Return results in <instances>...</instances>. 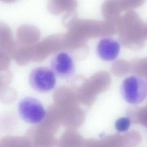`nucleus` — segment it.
Here are the masks:
<instances>
[{
    "label": "nucleus",
    "instance_id": "nucleus-6",
    "mask_svg": "<svg viewBox=\"0 0 147 147\" xmlns=\"http://www.w3.org/2000/svg\"><path fill=\"white\" fill-rule=\"evenodd\" d=\"M123 10L122 0H105L101 7L103 17L106 21L117 24Z\"/></svg>",
    "mask_w": 147,
    "mask_h": 147
},
{
    "label": "nucleus",
    "instance_id": "nucleus-8",
    "mask_svg": "<svg viewBox=\"0 0 147 147\" xmlns=\"http://www.w3.org/2000/svg\"><path fill=\"white\" fill-rule=\"evenodd\" d=\"M145 0H122L123 11L131 10L141 6Z\"/></svg>",
    "mask_w": 147,
    "mask_h": 147
},
{
    "label": "nucleus",
    "instance_id": "nucleus-9",
    "mask_svg": "<svg viewBox=\"0 0 147 147\" xmlns=\"http://www.w3.org/2000/svg\"><path fill=\"white\" fill-rule=\"evenodd\" d=\"M131 122L130 119L128 117H122L116 121L115 123V127L118 131L125 132L129 128Z\"/></svg>",
    "mask_w": 147,
    "mask_h": 147
},
{
    "label": "nucleus",
    "instance_id": "nucleus-5",
    "mask_svg": "<svg viewBox=\"0 0 147 147\" xmlns=\"http://www.w3.org/2000/svg\"><path fill=\"white\" fill-rule=\"evenodd\" d=\"M97 54L100 59L110 61L117 57L120 50L119 42L113 39L105 38L98 43L96 48Z\"/></svg>",
    "mask_w": 147,
    "mask_h": 147
},
{
    "label": "nucleus",
    "instance_id": "nucleus-1",
    "mask_svg": "<svg viewBox=\"0 0 147 147\" xmlns=\"http://www.w3.org/2000/svg\"><path fill=\"white\" fill-rule=\"evenodd\" d=\"M121 92L124 100L133 105L143 101L147 96V83L141 77L132 75L123 81Z\"/></svg>",
    "mask_w": 147,
    "mask_h": 147
},
{
    "label": "nucleus",
    "instance_id": "nucleus-3",
    "mask_svg": "<svg viewBox=\"0 0 147 147\" xmlns=\"http://www.w3.org/2000/svg\"><path fill=\"white\" fill-rule=\"evenodd\" d=\"M55 76L51 69L44 66L38 67L30 73L28 82L30 86L36 91L46 92L55 87L56 83Z\"/></svg>",
    "mask_w": 147,
    "mask_h": 147
},
{
    "label": "nucleus",
    "instance_id": "nucleus-2",
    "mask_svg": "<svg viewBox=\"0 0 147 147\" xmlns=\"http://www.w3.org/2000/svg\"><path fill=\"white\" fill-rule=\"evenodd\" d=\"M18 110L21 118L31 124L40 122L45 115V110L42 103L31 97H25L20 100L18 104Z\"/></svg>",
    "mask_w": 147,
    "mask_h": 147
},
{
    "label": "nucleus",
    "instance_id": "nucleus-7",
    "mask_svg": "<svg viewBox=\"0 0 147 147\" xmlns=\"http://www.w3.org/2000/svg\"><path fill=\"white\" fill-rule=\"evenodd\" d=\"M126 114L132 123L140 124L147 127V103L141 107L134 106L128 107Z\"/></svg>",
    "mask_w": 147,
    "mask_h": 147
},
{
    "label": "nucleus",
    "instance_id": "nucleus-10",
    "mask_svg": "<svg viewBox=\"0 0 147 147\" xmlns=\"http://www.w3.org/2000/svg\"><path fill=\"white\" fill-rule=\"evenodd\" d=\"M78 15L76 10L66 12L63 18L64 23L67 25L73 24L78 18Z\"/></svg>",
    "mask_w": 147,
    "mask_h": 147
},
{
    "label": "nucleus",
    "instance_id": "nucleus-4",
    "mask_svg": "<svg viewBox=\"0 0 147 147\" xmlns=\"http://www.w3.org/2000/svg\"><path fill=\"white\" fill-rule=\"evenodd\" d=\"M50 65L55 75L61 78L69 77L74 70V64L72 58L65 52L59 53L54 56L51 60Z\"/></svg>",
    "mask_w": 147,
    "mask_h": 147
}]
</instances>
